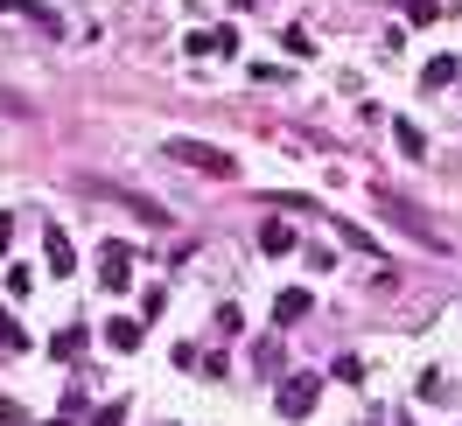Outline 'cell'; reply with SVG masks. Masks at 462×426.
Listing matches in <instances>:
<instances>
[{"label":"cell","mask_w":462,"mask_h":426,"mask_svg":"<svg viewBox=\"0 0 462 426\" xmlns=\"http://www.w3.org/2000/svg\"><path fill=\"white\" fill-rule=\"evenodd\" d=\"M169 161H182V168H197V175H210V182H231L238 175V161H231L225 147H210V140H189V133H175L169 147H162Z\"/></svg>","instance_id":"1"},{"label":"cell","mask_w":462,"mask_h":426,"mask_svg":"<svg viewBox=\"0 0 462 426\" xmlns=\"http://www.w3.org/2000/svg\"><path fill=\"white\" fill-rule=\"evenodd\" d=\"M322 398V377H281V420H309Z\"/></svg>","instance_id":"2"},{"label":"cell","mask_w":462,"mask_h":426,"mask_svg":"<svg viewBox=\"0 0 462 426\" xmlns=\"http://www.w3.org/2000/svg\"><path fill=\"white\" fill-rule=\"evenodd\" d=\"M98 280H106V294H126V286H134V245H106Z\"/></svg>","instance_id":"3"},{"label":"cell","mask_w":462,"mask_h":426,"mask_svg":"<svg viewBox=\"0 0 462 426\" xmlns=\"http://www.w3.org/2000/svg\"><path fill=\"white\" fill-rule=\"evenodd\" d=\"M106 342H113L119 357H134V349H141V322H134V314H113V322H106Z\"/></svg>","instance_id":"4"},{"label":"cell","mask_w":462,"mask_h":426,"mask_svg":"<svg viewBox=\"0 0 462 426\" xmlns=\"http://www.w3.org/2000/svg\"><path fill=\"white\" fill-rule=\"evenodd\" d=\"M301 314H309V286H288V294L273 301V322H281V329H294Z\"/></svg>","instance_id":"5"},{"label":"cell","mask_w":462,"mask_h":426,"mask_svg":"<svg viewBox=\"0 0 462 426\" xmlns=\"http://www.w3.org/2000/svg\"><path fill=\"white\" fill-rule=\"evenodd\" d=\"M85 342H91V329H78V322H70V329H57V342H50V357H63V364H70V357H78Z\"/></svg>","instance_id":"6"},{"label":"cell","mask_w":462,"mask_h":426,"mask_svg":"<svg viewBox=\"0 0 462 426\" xmlns=\"http://www.w3.org/2000/svg\"><path fill=\"white\" fill-rule=\"evenodd\" d=\"M393 140H400V154H406V161H420V154H428V133H420V126H406V119L393 126Z\"/></svg>","instance_id":"7"},{"label":"cell","mask_w":462,"mask_h":426,"mask_svg":"<svg viewBox=\"0 0 462 426\" xmlns=\"http://www.w3.org/2000/svg\"><path fill=\"white\" fill-rule=\"evenodd\" d=\"M260 252H273V258H281V252H294V231L281 224V217H273V224L260 231Z\"/></svg>","instance_id":"8"},{"label":"cell","mask_w":462,"mask_h":426,"mask_svg":"<svg viewBox=\"0 0 462 426\" xmlns=\"http://www.w3.org/2000/svg\"><path fill=\"white\" fill-rule=\"evenodd\" d=\"M0 349H14V357L29 349V329H22V322H14L7 308H0Z\"/></svg>","instance_id":"9"},{"label":"cell","mask_w":462,"mask_h":426,"mask_svg":"<svg viewBox=\"0 0 462 426\" xmlns=\"http://www.w3.org/2000/svg\"><path fill=\"white\" fill-rule=\"evenodd\" d=\"M448 77H456V57H434V63H428V77H420V85H428V91H441V85H448Z\"/></svg>","instance_id":"10"},{"label":"cell","mask_w":462,"mask_h":426,"mask_svg":"<svg viewBox=\"0 0 462 426\" xmlns=\"http://www.w3.org/2000/svg\"><path fill=\"white\" fill-rule=\"evenodd\" d=\"M50 273H70V238L63 231H50Z\"/></svg>","instance_id":"11"},{"label":"cell","mask_w":462,"mask_h":426,"mask_svg":"<svg viewBox=\"0 0 462 426\" xmlns=\"http://www.w3.org/2000/svg\"><path fill=\"white\" fill-rule=\"evenodd\" d=\"M22 22H35V29H63V22L42 7V0H22Z\"/></svg>","instance_id":"12"},{"label":"cell","mask_w":462,"mask_h":426,"mask_svg":"<svg viewBox=\"0 0 462 426\" xmlns=\"http://www.w3.org/2000/svg\"><path fill=\"white\" fill-rule=\"evenodd\" d=\"M91 426H126V405H98V412H91Z\"/></svg>","instance_id":"13"},{"label":"cell","mask_w":462,"mask_h":426,"mask_svg":"<svg viewBox=\"0 0 462 426\" xmlns=\"http://www.w3.org/2000/svg\"><path fill=\"white\" fill-rule=\"evenodd\" d=\"M7 238H14V217H0V252H7Z\"/></svg>","instance_id":"14"},{"label":"cell","mask_w":462,"mask_h":426,"mask_svg":"<svg viewBox=\"0 0 462 426\" xmlns=\"http://www.w3.org/2000/svg\"><path fill=\"white\" fill-rule=\"evenodd\" d=\"M42 426H70V420H42Z\"/></svg>","instance_id":"15"}]
</instances>
